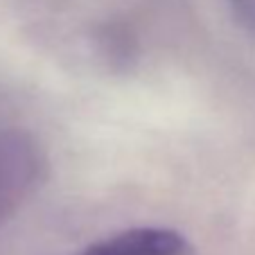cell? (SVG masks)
<instances>
[{"label":"cell","instance_id":"1","mask_svg":"<svg viewBox=\"0 0 255 255\" xmlns=\"http://www.w3.org/2000/svg\"><path fill=\"white\" fill-rule=\"evenodd\" d=\"M77 255H194V249L178 231L144 226L100 240Z\"/></svg>","mask_w":255,"mask_h":255},{"label":"cell","instance_id":"2","mask_svg":"<svg viewBox=\"0 0 255 255\" xmlns=\"http://www.w3.org/2000/svg\"><path fill=\"white\" fill-rule=\"evenodd\" d=\"M253 7H255V0H253Z\"/></svg>","mask_w":255,"mask_h":255}]
</instances>
